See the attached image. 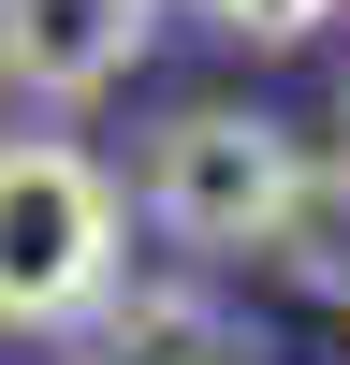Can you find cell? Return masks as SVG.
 Here are the masks:
<instances>
[{"label": "cell", "instance_id": "cell-1", "mask_svg": "<svg viewBox=\"0 0 350 365\" xmlns=\"http://www.w3.org/2000/svg\"><path fill=\"white\" fill-rule=\"evenodd\" d=\"M307 175H321V161H307L262 103H175L161 132H146L132 220H146V234H175L190 263H262Z\"/></svg>", "mask_w": 350, "mask_h": 365}, {"label": "cell", "instance_id": "cell-2", "mask_svg": "<svg viewBox=\"0 0 350 365\" xmlns=\"http://www.w3.org/2000/svg\"><path fill=\"white\" fill-rule=\"evenodd\" d=\"M117 263H132L117 175L58 132H0V336H73Z\"/></svg>", "mask_w": 350, "mask_h": 365}, {"label": "cell", "instance_id": "cell-3", "mask_svg": "<svg viewBox=\"0 0 350 365\" xmlns=\"http://www.w3.org/2000/svg\"><path fill=\"white\" fill-rule=\"evenodd\" d=\"M161 0H0V88L15 103H102L146 73Z\"/></svg>", "mask_w": 350, "mask_h": 365}, {"label": "cell", "instance_id": "cell-4", "mask_svg": "<svg viewBox=\"0 0 350 365\" xmlns=\"http://www.w3.org/2000/svg\"><path fill=\"white\" fill-rule=\"evenodd\" d=\"M73 365H262V351H248V322L204 278H132L117 263L88 292V322H73Z\"/></svg>", "mask_w": 350, "mask_h": 365}, {"label": "cell", "instance_id": "cell-5", "mask_svg": "<svg viewBox=\"0 0 350 365\" xmlns=\"http://www.w3.org/2000/svg\"><path fill=\"white\" fill-rule=\"evenodd\" d=\"M262 263H277L292 292H321V307H350V190H321V175H307V190H292V220H277V249H262Z\"/></svg>", "mask_w": 350, "mask_h": 365}, {"label": "cell", "instance_id": "cell-6", "mask_svg": "<svg viewBox=\"0 0 350 365\" xmlns=\"http://www.w3.org/2000/svg\"><path fill=\"white\" fill-rule=\"evenodd\" d=\"M204 29H233V44H321V15L336 0H190Z\"/></svg>", "mask_w": 350, "mask_h": 365}]
</instances>
